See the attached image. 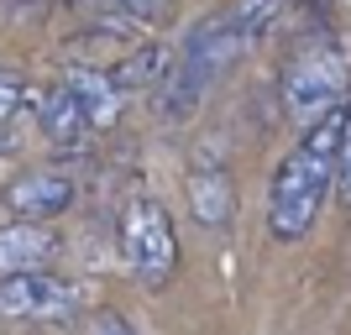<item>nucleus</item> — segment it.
<instances>
[{"label":"nucleus","instance_id":"nucleus-5","mask_svg":"<svg viewBox=\"0 0 351 335\" xmlns=\"http://www.w3.org/2000/svg\"><path fill=\"white\" fill-rule=\"evenodd\" d=\"M84 309V283L58 273H5L0 277V320L21 325H63Z\"/></svg>","mask_w":351,"mask_h":335},{"label":"nucleus","instance_id":"nucleus-12","mask_svg":"<svg viewBox=\"0 0 351 335\" xmlns=\"http://www.w3.org/2000/svg\"><path fill=\"white\" fill-rule=\"evenodd\" d=\"M289 5H293V0H236L231 21L241 27V37H247V42H263V37H273V32L283 27Z\"/></svg>","mask_w":351,"mask_h":335},{"label":"nucleus","instance_id":"nucleus-10","mask_svg":"<svg viewBox=\"0 0 351 335\" xmlns=\"http://www.w3.org/2000/svg\"><path fill=\"white\" fill-rule=\"evenodd\" d=\"M37 121H43L47 142H58V147H79L89 132H95L89 110L79 105V95H73L63 79H58V84H47L43 95H37Z\"/></svg>","mask_w":351,"mask_h":335},{"label":"nucleus","instance_id":"nucleus-15","mask_svg":"<svg viewBox=\"0 0 351 335\" xmlns=\"http://www.w3.org/2000/svg\"><path fill=\"white\" fill-rule=\"evenodd\" d=\"M84 335H136V330L121 320L116 309H95V314H89V325H84Z\"/></svg>","mask_w":351,"mask_h":335},{"label":"nucleus","instance_id":"nucleus-11","mask_svg":"<svg viewBox=\"0 0 351 335\" xmlns=\"http://www.w3.org/2000/svg\"><path fill=\"white\" fill-rule=\"evenodd\" d=\"M168 69H173V47H162V42H147L136 47V53H126V58H116V84L132 95V89H158L162 79H168Z\"/></svg>","mask_w":351,"mask_h":335},{"label":"nucleus","instance_id":"nucleus-14","mask_svg":"<svg viewBox=\"0 0 351 335\" xmlns=\"http://www.w3.org/2000/svg\"><path fill=\"white\" fill-rule=\"evenodd\" d=\"M21 105H27V79H21L16 69H5V63H0V126H5V121H11Z\"/></svg>","mask_w":351,"mask_h":335},{"label":"nucleus","instance_id":"nucleus-3","mask_svg":"<svg viewBox=\"0 0 351 335\" xmlns=\"http://www.w3.org/2000/svg\"><path fill=\"white\" fill-rule=\"evenodd\" d=\"M241 47H252V42L241 37V27H236L231 16H215V21H205V27H194V37L173 58L168 79L152 89V110H158V121H189L194 105L205 100V89L241 58Z\"/></svg>","mask_w":351,"mask_h":335},{"label":"nucleus","instance_id":"nucleus-13","mask_svg":"<svg viewBox=\"0 0 351 335\" xmlns=\"http://www.w3.org/2000/svg\"><path fill=\"white\" fill-rule=\"evenodd\" d=\"M168 5H173V0H105V11H121L126 21H136V27H158L162 16H168Z\"/></svg>","mask_w":351,"mask_h":335},{"label":"nucleus","instance_id":"nucleus-1","mask_svg":"<svg viewBox=\"0 0 351 335\" xmlns=\"http://www.w3.org/2000/svg\"><path fill=\"white\" fill-rule=\"evenodd\" d=\"M341 132H346V110L320 126H309L299 136L283 168L273 173V189H267V231L278 241H299L309 236V225L320 220L325 199L341 178Z\"/></svg>","mask_w":351,"mask_h":335},{"label":"nucleus","instance_id":"nucleus-2","mask_svg":"<svg viewBox=\"0 0 351 335\" xmlns=\"http://www.w3.org/2000/svg\"><path fill=\"white\" fill-rule=\"evenodd\" d=\"M278 100H283V116L299 132L346 110L351 105V37L346 32L315 27L289 47L283 73H278Z\"/></svg>","mask_w":351,"mask_h":335},{"label":"nucleus","instance_id":"nucleus-6","mask_svg":"<svg viewBox=\"0 0 351 335\" xmlns=\"http://www.w3.org/2000/svg\"><path fill=\"white\" fill-rule=\"evenodd\" d=\"M73 189H79L73 168H63V162H37V168H21V173L11 178V184L0 189V199H5V210H11L16 220H53L73 204Z\"/></svg>","mask_w":351,"mask_h":335},{"label":"nucleus","instance_id":"nucleus-7","mask_svg":"<svg viewBox=\"0 0 351 335\" xmlns=\"http://www.w3.org/2000/svg\"><path fill=\"white\" fill-rule=\"evenodd\" d=\"M58 231H47V220H11L0 225V277L5 273H43L58 262Z\"/></svg>","mask_w":351,"mask_h":335},{"label":"nucleus","instance_id":"nucleus-4","mask_svg":"<svg viewBox=\"0 0 351 335\" xmlns=\"http://www.w3.org/2000/svg\"><path fill=\"white\" fill-rule=\"evenodd\" d=\"M116 247H121V262L132 267L136 283H162V277L178 267V236H173V220L152 194H136L121 215V231H116Z\"/></svg>","mask_w":351,"mask_h":335},{"label":"nucleus","instance_id":"nucleus-8","mask_svg":"<svg viewBox=\"0 0 351 335\" xmlns=\"http://www.w3.org/2000/svg\"><path fill=\"white\" fill-rule=\"evenodd\" d=\"M58 79L79 95V105H84L89 121H95V132H105V126H116V121H121V110H126V89L116 84V73H110V69H100V63H69Z\"/></svg>","mask_w":351,"mask_h":335},{"label":"nucleus","instance_id":"nucleus-9","mask_svg":"<svg viewBox=\"0 0 351 335\" xmlns=\"http://www.w3.org/2000/svg\"><path fill=\"white\" fill-rule=\"evenodd\" d=\"M189 210L205 231H226L236 210V189H231V168L226 162H205L189 173Z\"/></svg>","mask_w":351,"mask_h":335},{"label":"nucleus","instance_id":"nucleus-16","mask_svg":"<svg viewBox=\"0 0 351 335\" xmlns=\"http://www.w3.org/2000/svg\"><path fill=\"white\" fill-rule=\"evenodd\" d=\"M341 184L351 194V105H346V132H341Z\"/></svg>","mask_w":351,"mask_h":335}]
</instances>
